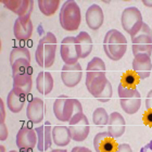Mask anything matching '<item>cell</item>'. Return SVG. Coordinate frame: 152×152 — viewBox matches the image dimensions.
I'll return each instance as SVG.
<instances>
[{"label": "cell", "mask_w": 152, "mask_h": 152, "mask_svg": "<svg viewBox=\"0 0 152 152\" xmlns=\"http://www.w3.org/2000/svg\"><path fill=\"white\" fill-rule=\"evenodd\" d=\"M61 59L64 64H75L80 59L78 46L76 44V38L73 36H66L61 41L60 46Z\"/></svg>", "instance_id": "52a82bcc"}, {"label": "cell", "mask_w": 152, "mask_h": 152, "mask_svg": "<svg viewBox=\"0 0 152 152\" xmlns=\"http://www.w3.org/2000/svg\"><path fill=\"white\" fill-rule=\"evenodd\" d=\"M94 148L96 152H115L117 143L109 132H102L94 138Z\"/></svg>", "instance_id": "4fadbf2b"}, {"label": "cell", "mask_w": 152, "mask_h": 152, "mask_svg": "<svg viewBox=\"0 0 152 152\" xmlns=\"http://www.w3.org/2000/svg\"><path fill=\"white\" fill-rule=\"evenodd\" d=\"M142 121L147 126L152 127V110H147L145 112V114H143L142 116Z\"/></svg>", "instance_id": "e575fe53"}, {"label": "cell", "mask_w": 152, "mask_h": 152, "mask_svg": "<svg viewBox=\"0 0 152 152\" xmlns=\"http://www.w3.org/2000/svg\"><path fill=\"white\" fill-rule=\"evenodd\" d=\"M79 113H83L82 103L76 99L67 98L64 107V122H70L72 117Z\"/></svg>", "instance_id": "cb8c5ba5"}, {"label": "cell", "mask_w": 152, "mask_h": 152, "mask_svg": "<svg viewBox=\"0 0 152 152\" xmlns=\"http://www.w3.org/2000/svg\"><path fill=\"white\" fill-rule=\"evenodd\" d=\"M152 61L151 57L148 54L140 53L134 57L133 60V71L139 79L148 78L151 74Z\"/></svg>", "instance_id": "8fae6325"}, {"label": "cell", "mask_w": 152, "mask_h": 152, "mask_svg": "<svg viewBox=\"0 0 152 152\" xmlns=\"http://www.w3.org/2000/svg\"><path fill=\"white\" fill-rule=\"evenodd\" d=\"M108 82H109V79L107 78V76H105V74H104V75L98 76V77L94 78L92 80H90L89 83H87V84H86V87L88 89V91L90 92L95 98H97V96L104 89V87L107 86Z\"/></svg>", "instance_id": "d4e9b609"}, {"label": "cell", "mask_w": 152, "mask_h": 152, "mask_svg": "<svg viewBox=\"0 0 152 152\" xmlns=\"http://www.w3.org/2000/svg\"><path fill=\"white\" fill-rule=\"evenodd\" d=\"M12 65V76L21 75V74H32L31 61L26 59L16 60Z\"/></svg>", "instance_id": "4316f807"}, {"label": "cell", "mask_w": 152, "mask_h": 152, "mask_svg": "<svg viewBox=\"0 0 152 152\" xmlns=\"http://www.w3.org/2000/svg\"><path fill=\"white\" fill-rule=\"evenodd\" d=\"M6 120V111H4V104H3V100L0 99V124L4 123Z\"/></svg>", "instance_id": "74e56055"}, {"label": "cell", "mask_w": 152, "mask_h": 152, "mask_svg": "<svg viewBox=\"0 0 152 152\" xmlns=\"http://www.w3.org/2000/svg\"><path fill=\"white\" fill-rule=\"evenodd\" d=\"M112 95H113L112 84L110 82H108V84H107V86L104 87V89L97 96V99L101 102H108L109 100L112 98Z\"/></svg>", "instance_id": "d6a6232c"}, {"label": "cell", "mask_w": 152, "mask_h": 152, "mask_svg": "<svg viewBox=\"0 0 152 152\" xmlns=\"http://www.w3.org/2000/svg\"><path fill=\"white\" fill-rule=\"evenodd\" d=\"M69 124H70L69 128L72 135V139L74 141H77V142L84 141L88 137L90 126H89L88 118L84 114V112L72 117Z\"/></svg>", "instance_id": "8992f818"}, {"label": "cell", "mask_w": 152, "mask_h": 152, "mask_svg": "<svg viewBox=\"0 0 152 152\" xmlns=\"http://www.w3.org/2000/svg\"><path fill=\"white\" fill-rule=\"evenodd\" d=\"M132 51L134 57L137 54L145 53L151 57L152 54V29L147 23L136 35L132 37Z\"/></svg>", "instance_id": "277c9868"}, {"label": "cell", "mask_w": 152, "mask_h": 152, "mask_svg": "<svg viewBox=\"0 0 152 152\" xmlns=\"http://www.w3.org/2000/svg\"><path fill=\"white\" fill-rule=\"evenodd\" d=\"M0 152H6V148H4L3 146L0 147Z\"/></svg>", "instance_id": "ee69618b"}, {"label": "cell", "mask_w": 152, "mask_h": 152, "mask_svg": "<svg viewBox=\"0 0 152 152\" xmlns=\"http://www.w3.org/2000/svg\"><path fill=\"white\" fill-rule=\"evenodd\" d=\"M51 152H66V150H52Z\"/></svg>", "instance_id": "7bdbcfd3"}, {"label": "cell", "mask_w": 152, "mask_h": 152, "mask_svg": "<svg viewBox=\"0 0 152 152\" xmlns=\"http://www.w3.org/2000/svg\"><path fill=\"white\" fill-rule=\"evenodd\" d=\"M137 91H138L137 88L125 87V86H123L121 83H120V85H118V97H120V99H125V98L133 97Z\"/></svg>", "instance_id": "836d02e7"}, {"label": "cell", "mask_w": 152, "mask_h": 152, "mask_svg": "<svg viewBox=\"0 0 152 152\" xmlns=\"http://www.w3.org/2000/svg\"><path fill=\"white\" fill-rule=\"evenodd\" d=\"M121 23L124 31H126V33L129 34L130 37H134L141 29L145 22L138 8L128 7L122 13Z\"/></svg>", "instance_id": "5b68a950"}, {"label": "cell", "mask_w": 152, "mask_h": 152, "mask_svg": "<svg viewBox=\"0 0 152 152\" xmlns=\"http://www.w3.org/2000/svg\"><path fill=\"white\" fill-rule=\"evenodd\" d=\"M60 6L59 0H38V7L40 12L46 16L53 15Z\"/></svg>", "instance_id": "484cf974"}, {"label": "cell", "mask_w": 152, "mask_h": 152, "mask_svg": "<svg viewBox=\"0 0 152 152\" xmlns=\"http://www.w3.org/2000/svg\"><path fill=\"white\" fill-rule=\"evenodd\" d=\"M76 44L78 46L79 52H80V58L82 59H85L91 53L92 47H94V44H92V39L90 37L88 33L83 31L76 36Z\"/></svg>", "instance_id": "44dd1931"}, {"label": "cell", "mask_w": 152, "mask_h": 152, "mask_svg": "<svg viewBox=\"0 0 152 152\" xmlns=\"http://www.w3.org/2000/svg\"><path fill=\"white\" fill-rule=\"evenodd\" d=\"M16 146L20 150H32L37 146V134L28 126H22L16 134Z\"/></svg>", "instance_id": "9c48e42d"}, {"label": "cell", "mask_w": 152, "mask_h": 152, "mask_svg": "<svg viewBox=\"0 0 152 152\" xmlns=\"http://www.w3.org/2000/svg\"><path fill=\"white\" fill-rule=\"evenodd\" d=\"M126 129V122L124 120L123 115L118 112H112L109 116L108 132L113 137L114 139H117L124 135Z\"/></svg>", "instance_id": "2e32d148"}, {"label": "cell", "mask_w": 152, "mask_h": 152, "mask_svg": "<svg viewBox=\"0 0 152 152\" xmlns=\"http://www.w3.org/2000/svg\"><path fill=\"white\" fill-rule=\"evenodd\" d=\"M72 152H91L88 148H85V147H74L72 149Z\"/></svg>", "instance_id": "ab89813d"}, {"label": "cell", "mask_w": 152, "mask_h": 152, "mask_svg": "<svg viewBox=\"0 0 152 152\" xmlns=\"http://www.w3.org/2000/svg\"><path fill=\"white\" fill-rule=\"evenodd\" d=\"M33 88L32 74H21L13 76V90L19 95L25 97L29 95Z\"/></svg>", "instance_id": "ac0fdd59"}, {"label": "cell", "mask_w": 152, "mask_h": 152, "mask_svg": "<svg viewBox=\"0 0 152 152\" xmlns=\"http://www.w3.org/2000/svg\"><path fill=\"white\" fill-rule=\"evenodd\" d=\"M24 103H25V97L16 94L13 89L8 94V97H7V105H8V109L12 113H19V112L22 111Z\"/></svg>", "instance_id": "603a6c76"}, {"label": "cell", "mask_w": 152, "mask_h": 152, "mask_svg": "<svg viewBox=\"0 0 152 152\" xmlns=\"http://www.w3.org/2000/svg\"><path fill=\"white\" fill-rule=\"evenodd\" d=\"M45 103L42 99L34 97L26 107V117L33 124H39L44 120Z\"/></svg>", "instance_id": "7c38bea8"}, {"label": "cell", "mask_w": 152, "mask_h": 152, "mask_svg": "<svg viewBox=\"0 0 152 152\" xmlns=\"http://www.w3.org/2000/svg\"><path fill=\"white\" fill-rule=\"evenodd\" d=\"M69 98L67 96L62 95L58 97L57 100L53 102V113L54 116L61 122H64V107H65V101Z\"/></svg>", "instance_id": "f1b7e54d"}, {"label": "cell", "mask_w": 152, "mask_h": 152, "mask_svg": "<svg viewBox=\"0 0 152 152\" xmlns=\"http://www.w3.org/2000/svg\"><path fill=\"white\" fill-rule=\"evenodd\" d=\"M52 140L58 147H65L71 142L72 135L70 128L63 125H57L52 128Z\"/></svg>", "instance_id": "d6986e66"}, {"label": "cell", "mask_w": 152, "mask_h": 152, "mask_svg": "<svg viewBox=\"0 0 152 152\" xmlns=\"http://www.w3.org/2000/svg\"><path fill=\"white\" fill-rule=\"evenodd\" d=\"M146 109L152 110V89L148 92V95L146 97Z\"/></svg>", "instance_id": "f35d334b"}, {"label": "cell", "mask_w": 152, "mask_h": 152, "mask_svg": "<svg viewBox=\"0 0 152 152\" xmlns=\"http://www.w3.org/2000/svg\"><path fill=\"white\" fill-rule=\"evenodd\" d=\"M80 9L74 0H67L62 4L59 13V22L61 27L67 32H74L80 25Z\"/></svg>", "instance_id": "3957f363"}, {"label": "cell", "mask_w": 152, "mask_h": 152, "mask_svg": "<svg viewBox=\"0 0 152 152\" xmlns=\"http://www.w3.org/2000/svg\"><path fill=\"white\" fill-rule=\"evenodd\" d=\"M83 77L82 65L77 62L75 64H64L61 70V79L66 87H75L80 83Z\"/></svg>", "instance_id": "ba28073f"}, {"label": "cell", "mask_w": 152, "mask_h": 152, "mask_svg": "<svg viewBox=\"0 0 152 152\" xmlns=\"http://www.w3.org/2000/svg\"><path fill=\"white\" fill-rule=\"evenodd\" d=\"M103 50L109 59L118 61L124 57L127 50V40L125 36L117 29H110L103 39Z\"/></svg>", "instance_id": "7a4b0ae2"}, {"label": "cell", "mask_w": 152, "mask_h": 152, "mask_svg": "<svg viewBox=\"0 0 152 152\" xmlns=\"http://www.w3.org/2000/svg\"><path fill=\"white\" fill-rule=\"evenodd\" d=\"M109 116L110 115L103 108H97L92 113V122L97 126H105L109 123Z\"/></svg>", "instance_id": "f546056e"}, {"label": "cell", "mask_w": 152, "mask_h": 152, "mask_svg": "<svg viewBox=\"0 0 152 152\" xmlns=\"http://www.w3.org/2000/svg\"><path fill=\"white\" fill-rule=\"evenodd\" d=\"M86 73L92 74H105V63L101 58L95 57L87 64Z\"/></svg>", "instance_id": "83f0119b"}, {"label": "cell", "mask_w": 152, "mask_h": 152, "mask_svg": "<svg viewBox=\"0 0 152 152\" xmlns=\"http://www.w3.org/2000/svg\"><path fill=\"white\" fill-rule=\"evenodd\" d=\"M142 3L145 4L146 7H152V1L151 0H142Z\"/></svg>", "instance_id": "b9f144b4"}, {"label": "cell", "mask_w": 152, "mask_h": 152, "mask_svg": "<svg viewBox=\"0 0 152 152\" xmlns=\"http://www.w3.org/2000/svg\"><path fill=\"white\" fill-rule=\"evenodd\" d=\"M57 53V38L51 32H48L41 38L35 51L36 62L41 67H50L54 63Z\"/></svg>", "instance_id": "6da1fadb"}, {"label": "cell", "mask_w": 152, "mask_h": 152, "mask_svg": "<svg viewBox=\"0 0 152 152\" xmlns=\"http://www.w3.org/2000/svg\"><path fill=\"white\" fill-rule=\"evenodd\" d=\"M120 104L123 111L126 112L127 114H135L136 112H138L141 105V96L139 91H137L133 97L120 99Z\"/></svg>", "instance_id": "7402d4cb"}, {"label": "cell", "mask_w": 152, "mask_h": 152, "mask_svg": "<svg viewBox=\"0 0 152 152\" xmlns=\"http://www.w3.org/2000/svg\"><path fill=\"white\" fill-rule=\"evenodd\" d=\"M36 88L41 95H48L53 89V77L49 72H39L36 77Z\"/></svg>", "instance_id": "ffe728a7"}, {"label": "cell", "mask_w": 152, "mask_h": 152, "mask_svg": "<svg viewBox=\"0 0 152 152\" xmlns=\"http://www.w3.org/2000/svg\"><path fill=\"white\" fill-rule=\"evenodd\" d=\"M8 138V129H7L6 123L0 124V140L4 141Z\"/></svg>", "instance_id": "d590c367"}, {"label": "cell", "mask_w": 152, "mask_h": 152, "mask_svg": "<svg viewBox=\"0 0 152 152\" xmlns=\"http://www.w3.org/2000/svg\"><path fill=\"white\" fill-rule=\"evenodd\" d=\"M37 134V149L39 152H44L51 147L52 140V128L50 122L45 123L41 126H38L35 129Z\"/></svg>", "instance_id": "5bb4252c"}, {"label": "cell", "mask_w": 152, "mask_h": 152, "mask_svg": "<svg viewBox=\"0 0 152 152\" xmlns=\"http://www.w3.org/2000/svg\"><path fill=\"white\" fill-rule=\"evenodd\" d=\"M147 150H150V151L152 152V139H151V141H150L149 143H147V145L143 147V148H141L140 152H146Z\"/></svg>", "instance_id": "60d3db41"}, {"label": "cell", "mask_w": 152, "mask_h": 152, "mask_svg": "<svg viewBox=\"0 0 152 152\" xmlns=\"http://www.w3.org/2000/svg\"><path fill=\"white\" fill-rule=\"evenodd\" d=\"M9 152H18V151H15V150H11V151H9Z\"/></svg>", "instance_id": "f6af8a7d"}, {"label": "cell", "mask_w": 152, "mask_h": 152, "mask_svg": "<svg viewBox=\"0 0 152 152\" xmlns=\"http://www.w3.org/2000/svg\"><path fill=\"white\" fill-rule=\"evenodd\" d=\"M1 3L7 9L15 13L19 18L31 19V14L34 9L33 0H2Z\"/></svg>", "instance_id": "30bf717a"}, {"label": "cell", "mask_w": 152, "mask_h": 152, "mask_svg": "<svg viewBox=\"0 0 152 152\" xmlns=\"http://www.w3.org/2000/svg\"><path fill=\"white\" fill-rule=\"evenodd\" d=\"M115 152H133V150L128 143H121L117 146Z\"/></svg>", "instance_id": "8d00e7d4"}, {"label": "cell", "mask_w": 152, "mask_h": 152, "mask_svg": "<svg viewBox=\"0 0 152 152\" xmlns=\"http://www.w3.org/2000/svg\"><path fill=\"white\" fill-rule=\"evenodd\" d=\"M136 74L135 73H130V72H127L125 75L123 76L122 78V82L121 84L125 87H132V88H136L137 84H138V80L139 78H136Z\"/></svg>", "instance_id": "1f68e13d"}, {"label": "cell", "mask_w": 152, "mask_h": 152, "mask_svg": "<svg viewBox=\"0 0 152 152\" xmlns=\"http://www.w3.org/2000/svg\"><path fill=\"white\" fill-rule=\"evenodd\" d=\"M85 20L90 29L97 31L100 28L104 21V14H103V10L101 9V7L95 3L91 4L86 11Z\"/></svg>", "instance_id": "9a60e30c"}, {"label": "cell", "mask_w": 152, "mask_h": 152, "mask_svg": "<svg viewBox=\"0 0 152 152\" xmlns=\"http://www.w3.org/2000/svg\"><path fill=\"white\" fill-rule=\"evenodd\" d=\"M33 29H34V26H33L32 20L18 18L13 26L14 37L18 40H27L32 36Z\"/></svg>", "instance_id": "e0dca14e"}, {"label": "cell", "mask_w": 152, "mask_h": 152, "mask_svg": "<svg viewBox=\"0 0 152 152\" xmlns=\"http://www.w3.org/2000/svg\"><path fill=\"white\" fill-rule=\"evenodd\" d=\"M26 59L31 61V53L25 47H14L10 52V63L13 64L16 60Z\"/></svg>", "instance_id": "4dcf8cb0"}]
</instances>
